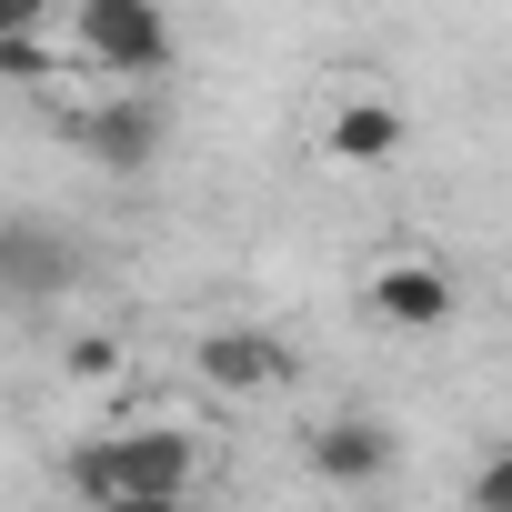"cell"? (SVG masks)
<instances>
[{
  "instance_id": "9c48e42d",
  "label": "cell",
  "mask_w": 512,
  "mask_h": 512,
  "mask_svg": "<svg viewBox=\"0 0 512 512\" xmlns=\"http://www.w3.org/2000/svg\"><path fill=\"white\" fill-rule=\"evenodd\" d=\"M472 512H512V442L482 452V472H472Z\"/></svg>"
},
{
  "instance_id": "8fae6325",
  "label": "cell",
  "mask_w": 512,
  "mask_h": 512,
  "mask_svg": "<svg viewBox=\"0 0 512 512\" xmlns=\"http://www.w3.org/2000/svg\"><path fill=\"white\" fill-rule=\"evenodd\" d=\"M41 21H51V0H0V41H41Z\"/></svg>"
},
{
  "instance_id": "8992f818",
  "label": "cell",
  "mask_w": 512,
  "mask_h": 512,
  "mask_svg": "<svg viewBox=\"0 0 512 512\" xmlns=\"http://www.w3.org/2000/svg\"><path fill=\"white\" fill-rule=\"evenodd\" d=\"M312 482H332V492H372L392 462H402V442H392V422H372V412H332V422H312Z\"/></svg>"
},
{
  "instance_id": "6da1fadb",
  "label": "cell",
  "mask_w": 512,
  "mask_h": 512,
  "mask_svg": "<svg viewBox=\"0 0 512 512\" xmlns=\"http://www.w3.org/2000/svg\"><path fill=\"white\" fill-rule=\"evenodd\" d=\"M191 472H201V452H191V432H171V422H151V432H101V442H81V452H71V492H81L91 512L181 502V492H191Z\"/></svg>"
},
{
  "instance_id": "52a82bcc",
  "label": "cell",
  "mask_w": 512,
  "mask_h": 512,
  "mask_svg": "<svg viewBox=\"0 0 512 512\" xmlns=\"http://www.w3.org/2000/svg\"><path fill=\"white\" fill-rule=\"evenodd\" d=\"M372 312H382L392 332H442V322L462 312V282H452L442 262H422V251H392V262L372 272Z\"/></svg>"
},
{
  "instance_id": "30bf717a",
  "label": "cell",
  "mask_w": 512,
  "mask_h": 512,
  "mask_svg": "<svg viewBox=\"0 0 512 512\" xmlns=\"http://www.w3.org/2000/svg\"><path fill=\"white\" fill-rule=\"evenodd\" d=\"M0 71H11V81H51V71H61L51 31H41V41H0Z\"/></svg>"
},
{
  "instance_id": "7c38bea8",
  "label": "cell",
  "mask_w": 512,
  "mask_h": 512,
  "mask_svg": "<svg viewBox=\"0 0 512 512\" xmlns=\"http://www.w3.org/2000/svg\"><path fill=\"white\" fill-rule=\"evenodd\" d=\"M131 512H191V492H181V502H131Z\"/></svg>"
},
{
  "instance_id": "ba28073f",
  "label": "cell",
  "mask_w": 512,
  "mask_h": 512,
  "mask_svg": "<svg viewBox=\"0 0 512 512\" xmlns=\"http://www.w3.org/2000/svg\"><path fill=\"white\" fill-rule=\"evenodd\" d=\"M201 372H211L221 392H282V382H292V342L221 322V332H201Z\"/></svg>"
},
{
  "instance_id": "7a4b0ae2",
  "label": "cell",
  "mask_w": 512,
  "mask_h": 512,
  "mask_svg": "<svg viewBox=\"0 0 512 512\" xmlns=\"http://www.w3.org/2000/svg\"><path fill=\"white\" fill-rule=\"evenodd\" d=\"M171 11L161 0H71V61L111 71L121 91H151L171 71Z\"/></svg>"
},
{
  "instance_id": "277c9868",
  "label": "cell",
  "mask_w": 512,
  "mask_h": 512,
  "mask_svg": "<svg viewBox=\"0 0 512 512\" xmlns=\"http://www.w3.org/2000/svg\"><path fill=\"white\" fill-rule=\"evenodd\" d=\"M81 282V241H61L51 221H0V292H11L21 312H41L51 292H71Z\"/></svg>"
},
{
  "instance_id": "3957f363",
  "label": "cell",
  "mask_w": 512,
  "mask_h": 512,
  "mask_svg": "<svg viewBox=\"0 0 512 512\" xmlns=\"http://www.w3.org/2000/svg\"><path fill=\"white\" fill-rule=\"evenodd\" d=\"M61 141L81 151V161H101V171H151L161 161V141H171V111L151 101V91H121V101H81L71 121H61Z\"/></svg>"
},
{
  "instance_id": "5b68a950",
  "label": "cell",
  "mask_w": 512,
  "mask_h": 512,
  "mask_svg": "<svg viewBox=\"0 0 512 512\" xmlns=\"http://www.w3.org/2000/svg\"><path fill=\"white\" fill-rule=\"evenodd\" d=\"M322 151L352 161V171H382V161L412 151V111H402L392 91H342V101L322 111Z\"/></svg>"
}]
</instances>
